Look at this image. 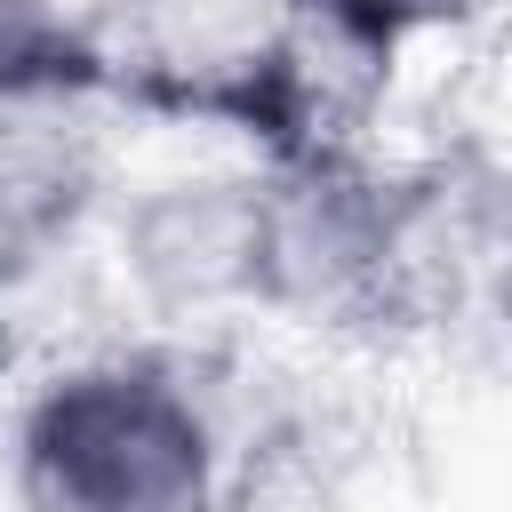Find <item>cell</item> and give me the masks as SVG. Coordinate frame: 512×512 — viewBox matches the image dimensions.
Here are the masks:
<instances>
[{"instance_id": "1", "label": "cell", "mask_w": 512, "mask_h": 512, "mask_svg": "<svg viewBox=\"0 0 512 512\" xmlns=\"http://www.w3.org/2000/svg\"><path fill=\"white\" fill-rule=\"evenodd\" d=\"M208 416L160 368L64 376L24 424V488L88 512H168L208 496Z\"/></svg>"}, {"instance_id": "3", "label": "cell", "mask_w": 512, "mask_h": 512, "mask_svg": "<svg viewBox=\"0 0 512 512\" xmlns=\"http://www.w3.org/2000/svg\"><path fill=\"white\" fill-rule=\"evenodd\" d=\"M320 16H336L344 32H360V40H400V32H424V24H448V16H464L472 0H312Z\"/></svg>"}, {"instance_id": "4", "label": "cell", "mask_w": 512, "mask_h": 512, "mask_svg": "<svg viewBox=\"0 0 512 512\" xmlns=\"http://www.w3.org/2000/svg\"><path fill=\"white\" fill-rule=\"evenodd\" d=\"M504 328H512V264H504Z\"/></svg>"}, {"instance_id": "2", "label": "cell", "mask_w": 512, "mask_h": 512, "mask_svg": "<svg viewBox=\"0 0 512 512\" xmlns=\"http://www.w3.org/2000/svg\"><path fill=\"white\" fill-rule=\"evenodd\" d=\"M72 72V24L56 0H0V96H40Z\"/></svg>"}]
</instances>
